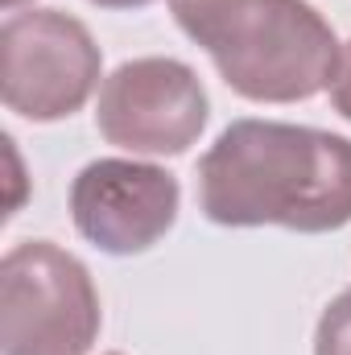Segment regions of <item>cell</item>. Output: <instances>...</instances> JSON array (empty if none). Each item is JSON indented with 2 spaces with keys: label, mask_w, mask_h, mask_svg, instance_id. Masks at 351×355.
<instances>
[{
  "label": "cell",
  "mask_w": 351,
  "mask_h": 355,
  "mask_svg": "<svg viewBox=\"0 0 351 355\" xmlns=\"http://www.w3.org/2000/svg\"><path fill=\"white\" fill-rule=\"evenodd\" d=\"M198 207L219 227L339 232L351 223V141L306 124L232 120L198 162Z\"/></svg>",
  "instance_id": "obj_1"
},
{
  "label": "cell",
  "mask_w": 351,
  "mask_h": 355,
  "mask_svg": "<svg viewBox=\"0 0 351 355\" xmlns=\"http://www.w3.org/2000/svg\"><path fill=\"white\" fill-rule=\"evenodd\" d=\"M178 29L252 103H298L331 87L339 37L306 0H170Z\"/></svg>",
  "instance_id": "obj_2"
},
{
  "label": "cell",
  "mask_w": 351,
  "mask_h": 355,
  "mask_svg": "<svg viewBox=\"0 0 351 355\" xmlns=\"http://www.w3.org/2000/svg\"><path fill=\"white\" fill-rule=\"evenodd\" d=\"M103 310L87 265L50 240H25L0 261V355H87Z\"/></svg>",
  "instance_id": "obj_3"
},
{
  "label": "cell",
  "mask_w": 351,
  "mask_h": 355,
  "mask_svg": "<svg viewBox=\"0 0 351 355\" xmlns=\"http://www.w3.org/2000/svg\"><path fill=\"white\" fill-rule=\"evenodd\" d=\"M0 95L21 120L50 124L75 116L103 87V54L83 21L62 8L8 12L0 25Z\"/></svg>",
  "instance_id": "obj_4"
},
{
  "label": "cell",
  "mask_w": 351,
  "mask_h": 355,
  "mask_svg": "<svg viewBox=\"0 0 351 355\" xmlns=\"http://www.w3.org/2000/svg\"><path fill=\"white\" fill-rule=\"evenodd\" d=\"M211 116L203 79L178 58H132L120 62L95 103V128L108 145L145 157L186 153Z\"/></svg>",
  "instance_id": "obj_5"
},
{
  "label": "cell",
  "mask_w": 351,
  "mask_h": 355,
  "mask_svg": "<svg viewBox=\"0 0 351 355\" xmlns=\"http://www.w3.org/2000/svg\"><path fill=\"white\" fill-rule=\"evenodd\" d=\"M178 178L149 162L99 157L71 182V219L108 257L149 252L178 219Z\"/></svg>",
  "instance_id": "obj_6"
},
{
  "label": "cell",
  "mask_w": 351,
  "mask_h": 355,
  "mask_svg": "<svg viewBox=\"0 0 351 355\" xmlns=\"http://www.w3.org/2000/svg\"><path fill=\"white\" fill-rule=\"evenodd\" d=\"M314 355H351V289L323 310L314 331Z\"/></svg>",
  "instance_id": "obj_7"
},
{
  "label": "cell",
  "mask_w": 351,
  "mask_h": 355,
  "mask_svg": "<svg viewBox=\"0 0 351 355\" xmlns=\"http://www.w3.org/2000/svg\"><path fill=\"white\" fill-rule=\"evenodd\" d=\"M331 107L343 116V120H351V42L339 50V67H335V79H331Z\"/></svg>",
  "instance_id": "obj_8"
},
{
  "label": "cell",
  "mask_w": 351,
  "mask_h": 355,
  "mask_svg": "<svg viewBox=\"0 0 351 355\" xmlns=\"http://www.w3.org/2000/svg\"><path fill=\"white\" fill-rule=\"evenodd\" d=\"M91 4H99V8H145L153 0H91Z\"/></svg>",
  "instance_id": "obj_9"
},
{
  "label": "cell",
  "mask_w": 351,
  "mask_h": 355,
  "mask_svg": "<svg viewBox=\"0 0 351 355\" xmlns=\"http://www.w3.org/2000/svg\"><path fill=\"white\" fill-rule=\"evenodd\" d=\"M0 4H4L8 12H17V8H21V4H29V0H0Z\"/></svg>",
  "instance_id": "obj_10"
}]
</instances>
